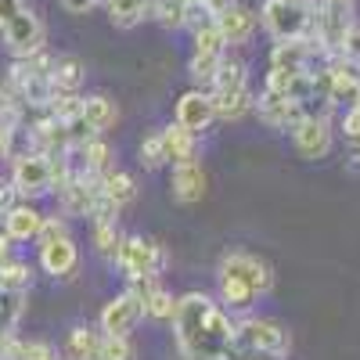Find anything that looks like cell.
Instances as JSON below:
<instances>
[{
  "label": "cell",
  "instance_id": "18",
  "mask_svg": "<svg viewBox=\"0 0 360 360\" xmlns=\"http://www.w3.org/2000/svg\"><path fill=\"white\" fill-rule=\"evenodd\" d=\"M324 83H328V105H360V76L349 69H324Z\"/></svg>",
  "mask_w": 360,
  "mask_h": 360
},
{
  "label": "cell",
  "instance_id": "5",
  "mask_svg": "<svg viewBox=\"0 0 360 360\" xmlns=\"http://www.w3.org/2000/svg\"><path fill=\"white\" fill-rule=\"evenodd\" d=\"M11 184H15L18 198H25V202L51 195L54 191V159L44 152H33V148L11 155Z\"/></svg>",
  "mask_w": 360,
  "mask_h": 360
},
{
  "label": "cell",
  "instance_id": "37",
  "mask_svg": "<svg viewBox=\"0 0 360 360\" xmlns=\"http://www.w3.org/2000/svg\"><path fill=\"white\" fill-rule=\"evenodd\" d=\"M342 134L353 137V141H360V105L346 108V115H342Z\"/></svg>",
  "mask_w": 360,
  "mask_h": 360
},
{
  "label": "cell",
  "instance_id": "35",
  "mask_svg": "<svg viewBox=\"0 0 360 360\" xmlns=\"http://www.w3.org/2000/svg\"><path fill=\"white\" fill-rule=\"evenodd\" d=\"M101 360H137V346L130 342V335H105Z\"/></svg>",
  "mask_w": 360,
  "mask_h": 360
},
{
  "label": "cell",
  "instance_id": "23",
  "mask_svg": "<svg viewBox=\"0 0 360 360\" xmlns=\"http://www.w3.org/2000/svg\"><path fill=\"white\" fill-rule=\"evenodd\" d=\"M134 288H137L141 299H144V317H152V321H169V317H173L176 299H173V292H166L162 285H155V278L134 281Z\"/></svg>",
  "mask_w": 360,
  "mask_h": 360
},
{
  "label": "cell",
  "instance_id": "34",
  "mask_svg": "<svg viewBox=\"0 0 360 360\" xmlns=\"http://www.w3.org/2000/svg\"><path fill=\"white\" fill-rule=\"evenodd\" d=\"M195 51H202V54H227V40H224L217 22L195 29Z\"/></svg>",
  "mask_w": 360,
  "mask_h": 360
},
{
  "label": "cell",
  "instance_id": "27",
  "mask_svg": "<svg viewBox=\"0 0 360 360\" xmlns=\"http://www.w3.org/2000/svg\"><path fill=\"white\" fill-rule=\"evenodd\" d=\"M105 8L115 29H134L137 22L148 18V0H108Z\"/></svg>",
  "mask_w": 360,
  "mask_h": 360
},
{
  "label": "cell",
  "instance_id": "40",
  "mask_svg": "<svg viewBox=\"0 0 360 360\" xmlns=\"http://www.w3.org/2000/svg\"><path fill=\"white\" fill-rule=\"evenodd\" d=\"M8 252H11V238L4 231V234H0V259H8Z\"/></svg>",
  "mask_w": 360,
  "mask_h": 360
},
{
  "label": "cell",
  "instance_id": "19",
  "mask_svg": "<svg viewBox=\"0 0 360 360\" xmlns=\"http://www.w3.org/2000/svg\"><path fill=\"white\" fill-rule=\"evenodd\" d=\"M79 115L86 119V127L94 134H108L119 123V105L108 94H86L79 105Z\"/></svg>",
  "mask_w": 360,
  "mask_h": 360
},
{
  "label": "cell",
  "instance_id": "28",
  "mask_svg": "<svg viewBox=\"0 0 360 360\" xmlns=\"http://www.w3.org/2000/svg\"><path fill=\"white\" fill-rule=\"evenodd\" d=\"M119 242H123V234H119V217H108V220H94V249H98V256H101V259L115 263Z\"/></svg>",
  "mask_w": 360,
  "mask_h": 360
},
{
  "label": "cell",
  "instance_id": "13",
  "mask_svg": "<svg viewBox=\"0 0 360 360\" xmlns=\"http://www.w3.org/2000/svg\"><path fill=\"white\" fill-rule=\"evenodd\" d=\"M252 112L259 115V123L266 130H292L299 123V115H307L299 101H292L288 94H274V90H266V86H263L259 101L252 105Z\"/></svg>",
  "mask_w": 360,
  "mask_h": 360
},
{
  "label": "cell",
  "instance_id": "4",
  "mask_svg": "<svg viewBox=\"0 0 360 360\" xmlns=\"http://www.w3.org/2000/svg\"><path fill=\"white\" fill-rule=\"evenodd\" d=\"M115 266L123 270V278L134 281H148V278H159L162 266H166V249L152 238H141V234H123L115 252Z\"/></svg>",
  "mask_w": 360,
  "mask_h": 360
},
{
  "label": "cell",
  "instance_id": "41",
  "mask_svg": "<svg viewBox=\"0 0 360 360\" xmlns=\"http://www.w3.org/2000/svg\"><path fill=\"white\" fill-rule=\"evenodd\" d=\"M0 224H4V209H0Z\"/></svg>",
  "mask_w": 360,
  "mask_h": 360
},
{
  "label": "cell",
  "instance_id": "21",
  "mask_svg": "<svg viewBox=\"0 0 360 360\" xmlns=\"http://www.w3.org/2000/svg\"><path fill=\"white\" fill-rule=\"evenodd\" d=\"M101 339H105L101 328L76 324L65 339V360H101Z\"/></svg>",
  "mask_w": 360,
  "mask_h": 360
},
{
  "label": "cell",
  "instance_id": "6",
  "mask_svg": "<svg viewBox=\"0 0 360 360\" xmlns=\"http://www.w3.org/2000/svg\"><path fill=\"white\" fill-rule=\"evenodd\" d=\"M314 25V40L328 51V54H346V40L353 33V8L349 0H321L317 4V18L310 15Z\"/></svg>",
  "mask_w": 360,
  "mask_h": 360
},
{
  "label": "cell",
  "instance_id": "20",
  "mask_svg": "<svg viewBox=\"0 0 360 360\" xmlns=\"http://www.w3.org/2000/svg\"><path fill=\"white\" fill-rule=\"evenodd\" d=\"M86 72H83V62L76 54H58L51 62V86L54 94H79Z\"/></svg>",
  "mask_w": 360,
  "mask_h": 360
},
{
  "label": "cell",
  "instance_id": "15",
  "mask_svg": "<svg viewBox=\"0 0 360 360\" xmlns=\"http://www.w3.org/2000/svg\"><path fill=\"white\" fill-rule=\"evenodd\" d=\"M79 266V249L72 242V234H62L54 242H44L40 245V270L51 278H72Z\"/></svg>",
  "mask_w": 360,
  "mask_h": 360
},
{
  "label": "cell",
  "instance_id": "33",
  "mask_svg": "<svg viewBox=\"0 0 360 360\" xmlns=\"http://www.w3.org/2000/svg\"><path fill=\"white\" fill-rule=\"evenodd\" d=\"M8 360H58V353L47 346V342H37V339H11V349H8Z\"/></svg>",
  "mask_w": 360,
  "mask_h": 360
},
{
  "label": "cell",
  "instance_id": "12",
  "mask_svg": "<svg viewBox=\"0 0 360 360\" xmlns=\"http://www.w3.org/2000/svg\"><path fill=\"white\" fill-rule=\"evenodd\" d=\"M173 123H180L184 130L191 134H205L209 127L217 123V108H213V98H209V90L195 86L188 94L176 98V108H173Z\"/></svg>",
  "mask_w": 360,
  "mask_h": 360
},
{
  "label": "cell",
  "instance_id": "38",
  "mask_svg": "<svg viewBox=\"0 0 360 360\" xmlns=\"http://www.w3.org/2000/svg\"><path fill=\"white\" fill-rule=\"evenodd\" d=\"M94 4H98V0H62V8H65L69 15H86Z\"/></svg>",
  "mask_w": 360,
  "mask_h": 360
},
{
  "label": "cell",
  "instance_id": "9",
  "mask_svg": "<svg viewBox=\"0 0 360 360\" xmlns=\"http://www.w3.org/2000/svg\"><path fill=\"white\" fill-rule=\"evenodd\" d=\"M0 33H4V44L11 47L15 58H29V54L44 51V44H47V29H44L40 15L29 8V4L0 25Z\"/></svg>",
  "mask_w": 360,
  "mask_h": 360
},
{
  "label": "cell",
  "instance_id": "17",
  "mask_svg": "<svg viewBox=\"0 0 360 360\" xmlns=\"http://www.w3.org/2000/svg\"><path fill=\"white\" fill-rule=\"evenodd\" d=\"M40 227H44V213H40L37 205H29L25 198L15 202L8 213H4V231H8L11 242H37Z\"/></svg>",
  "mask_w": 360,
  "mask_h": 360
},
{
  "label": "cell",
  "instance_id": "42",
  "mask_svg": "<svg viewBox=\"0 0 360 360\" xmlns=\"http://www.w3.org/2000/svg\"><path fill=\"white\" fill-rule=\"evenodd\" d=\"M98 4H108V0H98Z\"/></svg>",
  "mask_w": 360,
  "mask_h": 360
},
{
  "label": "cell",
  "instance_id": "39",
  "mask_svg": "<svg viewBox=\"0 0 360 360\" xmlns=\"http://www.w3.org/2000/svg\"><path fill=\"white\" fill-rule=\"evenodd\" d=\"M180 360H227L224 353H202V349H180Z\"/></svg>",
  "mask_w": 360,
  "mask_h": 360
},
{
  "label": "cell",
  "instance_id": "10",
  "mask_svg": "<svg viewBox=\"0 0 360 360\" xmlns=\"http://www.w3.org/2000/svg\"><path fill=\"white\" fill-rule=\"evenodd\" d=\"M141 321H144V299H141L137 288H127V292L112 295L101 307L98 328L105 335H130V332H137Z\"/></svg>",
  "mask_w": 360,
  "mask_h": 360
},
{
  "label": "cell",
  "instance_id": "25",
  "mask_svg": "<svg viewBox=\"0 0 360 360\" xmlns=\"http://www.w3.org/2000/svg\"><path fill=\"white\" fill-rule=\"evenodd\" d=\"M101 195L115 205V209H127L134 198H137V184H134V176L123 173V169H108L101 173Z\"/></svg>",
  "mask_w": 360,
  "mask_h": 360
},
{
  "label": "cell",
  "instance_id": "26",
  "mask_svg": "<svg viewBox=\"0 0 360 360\" xmlns=\"http://www.w3.org/2000/svg\"><path fill=\"white\" fill-rule=\"evenodd\" d=\"M15 137H18V105L11 90H0V155H11Z\"/></svg>",
  "mask_w": 360,
  "mask_h": 360
},
{
  "label": "cell",
  "instance_id": "30",
  "mask_svg": "<svg viewBox=\"0 0 360 360\" xmlns=\"http://www.w3.org/2000/svg\"><path fill=\"white\" fill-rule=\"evenodd\" d=\"M137 162H141L144 169H162V166L169 162V155H166V141H162V130L148 134V137L141 141V148H137Z\"/></svg>",
  "mask_w": 360,
  "mask_h": 360
},
{
  "label": "cell",
  "instance_id": "1",
  "mask_svg": "<svg viewBox=\"0 0 360 360\" xmlns=\"http://www.w3.org/2000/svg\"><path fill=\"white\" fill-rule=\"evenodd\" d=\"M173 335L180 349H202V353H224L234 339L231 314L213 303L205 292H184L176 299V310L169 317Z\"/></svg>",
  "mask_w": 360,
  "mask_h": 360
},
{
  "label": "cell",
  "instance_id": "31",
  "mask_svg": "<svg viewBox=\"0 0 360 360\" xmlns=\"http://www.w3.org/2000/svg\"><path fill=\"white\" fill-rule=\"evenodd\" d=\"M220 62H224V54H202V51H195L191 62H188V72H191L195 83H202V90H209V86H213V79H217Z\"/></svg>",
  "mask_w": 360,
  "mask_h": 360
},
{
  "label": "cell",
  "instance_id": "24",
  "mask_svg": "<svg viewBox=\"0 0 360 360\" xmlns=\"http://www.w3.org/2000/svg\"><path fill=\"white\" fill-rule=\"evenodd\" d=\"M162 141H166L169 162H191V159H198V134L184 130L180 123H169L162 130Z\"/></svg>",
  "mask_w": 360,
  "mask_h": 360
},
{
  "label": "cell",
  "instance_id": "3",
  "mask_svg": "<svg viewBox=\"0 0 360 360\" xmlns=\"http://www.w3.org/2000/svg\"><path fill=\"white\" fill-rule=\"evenodd\" d=\"M231 346L249 349V353H263V356H288L292 349V332L274 321V317H249L242 324H234V339Z\"/></svg>",
  "mask_w": 360,
  "mask_h": 360
},
{
  "label": "cell",
  "instance_id": "11",
  "mask_svg": "<svg viewBox=\"0 0 360 360\" xmlns=\"http://www.w3.org/2000/svg\"><path fill=\"white\" fill-rule=\"evenodd\" d=\"M217 274H227V278H242L245 285H252L259 295H266L274 288V270H270L266 259L252 256V252H227L217 266Z\"/></svg>",
  "mask_w": 360,
  "mask_h": 360
},
{
  "label": "cell",
  "instance_id": "14",
  "mask_svg": "<svg viewBox=\"0 0 360 360\" xmlns=\"http://www.w3.org/2000/svg\"><path fill=\"white\" fill-rule=\"evenodd\" d=\"M205 188H209V176H205V169H202L198 159H191V162H173V169H169V198H173L176 205H195V202H202V198H205Z\"/></svg>",
  "mask_w": 360,
  "mask_h": 360
},
{
  "label": "cell",
  "instance_id": "32",
  "mask_svg": "<svg viewBox=\"0 0 360 360\" xmlns=\"http://www.w3.org/2000/svg\"><path fill=\"white\" fill-rule=\"evenodd\" d=\"M22 310H25V292L0 288V332H15Z\"/></svg>",
  "mask_w": 360,
  "mask_h": 360
},
{
  "label": "cell",
  "instance_id": "22",
  "mask_svg": "<svg viewBox=\"0 0 360 360\" xmlns=\"http://www.w3.org/2000/svg\"><path fill=\"white\" fill-rule=\"evenodd\" d=\"M217 281H220V307H224L227 314H249L252 303L259 299V292H256L252 285H245L242 278L217 274Z\"/></svg>",
  "mask_w": 360,
  "mask_h": 360
},
{
  "label": "cell",
  "instance_id": "8",
  "mask_svg": "<svg viewBox=\"0 0 360 360\" xmlns=\"http://www.w3.org/2000/svg\"><path fill=\"white\" fill-rule=\"evenodd\" d=\"M292 148L299 159L307 162H317V159H328L335 148V134H332V123L324 115H299V123L292 127Z\"/></svg>",
  "mask_w": 360,
  "mask_h": 360
},
{
  "label": "cell",
  "instance_id": "29",
  "mask_svg": "<svg viewBox=\"0 0 360 360\" xmlns=\"http://www.w3.org/2000/svg\"><path fill=\"white\" fill-rule=\"evenodd\" d=\"M0 288H11V292L33 288V266L22 259H4L0 263Z\"/></svg>",
  "mask_w": 360,
  "mask_h": 360
},
{
  "label": "cell",
  "instance_id": "36",
  "mask_svg": "<svg viewBox=\"0 0 360 360\" xmlns=\"http://www.w3.org/2000/svg\"><path fill=\"white\" fill-rule=\"evenodd\" d=\"M62 234H69L65 220H58V217H44V227H40V234H37V242L44 245V242H54V238H62Z\"/></svg>",
  "mask_w": 360,
  "mask_h": 360
},
{
  "label": "cell",
  "instance_id": "16",
  "mask_svg": "<svg viewBox=\"0 0 360 360\" xmlns=\"http://www.w3.org/2000/svg\"><path fill=\"white\" fill-rule=\"evenodd\" d=\"M217 25H220L227 47H242V44H249L252 33H256V15H252L245 4H234V0H231V4L217 15Z\"/></svg>",
  "mask_w": 360,
  "mask_h": 360
},
{
  "label": "cell",
  "instance_id": "2",
  "mask_svg": "<svg viewBox=\"0 0 360 360\" xmlns=\"http://www.w3.org/2000/svg\"><path fill=\"white\" fill-rule=\"evenodd\" d=\"M209 98H213L217 119H224V123L245 119L252 112V105H256V98L249 94V69H245V62L224 54V62L217 69V79H213V86H209Z\"/></svg>",
  "mask_w": 360,
  "mask_h": 360
},
{
  "label": "cell",
  "instance_id": "7",
  "mask_svg": "<svg viewBox=\"0 0 360 360\" xmlns=\"http://www.w3.org/2000/svg\"><path fill=\"white\" fill-rule=\"evenodd\" d=\"M310 15H314V8L299 4V0H266L259 11V22L274 40H295V37H307Z\"/></svg>",
  "mask_w": 360,
  "mask_h": 360
}]
</instances>
